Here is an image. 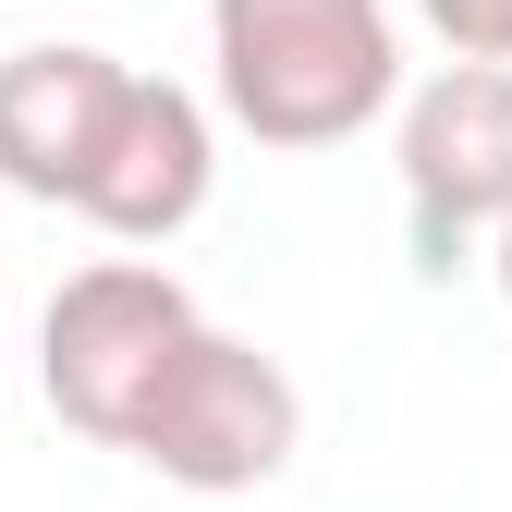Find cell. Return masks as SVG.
Here are the masks:
<instances>
[{
	"label": "cell",
	"mask_w": 512,
	"mask_h": 512,
	"mask_svg": "<svg viewBox=\"0 0 512 512\" xmlns=\"http://www.w3.org/2000/svg\"><path fill=\"white\" fill-rule=\"evenodd\" d=\"M208 86L256 147H354L403 98L391 0H208Z\"/></svg>",
	"instance_id": "obj_1"
},
{
	"label": "cell",
	"mask_w": 512,
	"mask_h": 512,
	"mask_svg": "<svg viewBox=\"0 0 512 512\" xmlns=\"http://www.w3.org/2000/svg\"><path fill=\"white\" fill-rule=\"evenodd\" d=\"M196 330H208V305L183 293L159 256H98V269H74L49 293V317H37V391H49V415L74 439L122 452L147 391L171 378V354Z\"/></svg>",
	"instance_id": "obj_2"
},
{
	"label": "cell",
	"mask_w": 512,
	"mask_h": 512,
	"mask_svg": "<svg viewBox=\"0 0 512 512\" xmlns=\"http://www.w3.org/2000/svg\"><path fill=\"white\" fill-rule=\"evenodd\" d=\"M293 439H305L293 366L208 317V330L171 354V378L147 391V415H135L122 452H135L147 476H171V488H196V500H232V488H269L293 464Z\"/></svg>",
	"instance_id": "obj_3"
},
{
	"label": "cell",
	"mask_w": 512,
	"mask_h": 512,
	"mask_svg": "<svg viewBox=\"0 0 512 512\" xmlns=\"http://www.w3.org/2000/svg\"><path fill=\"white\" fill-rule=\"evenodd\" d=\"M403 208H415V256L439 281L464 256H488V232L512 220V61L452 49L403 98Z\"/></svg>",
	"instance_id": "obj_4"
},
{
	"label": "cell",
	"mask_w": 512,
	"mask_h": 512,
	"mask_svg": "<svg viewBox=\"0 0 512 512\" xmlns=\"http://www.w3.org/2000/svg\"><path fill=\"white\" fill-rule=\"evenodd\" d=\"M122 98H135V61H110L86 37L13 49V61H0V183L37 196V208H86Z\"/></svg>",
	"instance_id": "obj_5"
},
{
	"label": "cell",
	"mask_w": 512,
	"mask_h": 512,
	"mask_svg": "<svg viewBox=\"0 0 512 512\" xmlns=\"http://www.w3.org/2000/svg\"><path fill=\"white\" fill-rule=\"evenodd\" d=\"M208 183H220L208 98L171 86V74H135V98H122V122H110V159H98V183H86L74 220H98L110 244H171L183 220L208 208Z\"/></svg>",
	"instance_id": "obj_6"
},
{
	"label": "cell",
	"mask_w": 512,
	"mask_h": 512,
	"mask_svg": "<svg viewBox=\"0 0 512 512\" xmlns=\"http://www.w3.org/2000/svg\"><path fill=\"white\" fill-rule=\"evenodd\" d=\"M415 13L452 49H476V61H512V0H415Z\"/></svg>",
	"instance_id": "obj_7"
},
{
	"label": "cell",
	"mask_w": 512,
	"mask_h": 512,
	"mask_svg": "<svg viewBox=\"0 0 512 512\" xmlns=\"http://www.w3.org/2000/svg\"><path fill=\"white\" fill-rule=\"evenodd\" d=\"M488 281H500V305H512V220L488 232Z\"/></svg>",
	"instance_id": "obj_8"
}]
</instances>
